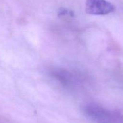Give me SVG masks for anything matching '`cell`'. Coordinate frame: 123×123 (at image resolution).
Returning <instances> with one entry per match:
<instances>
[{
  "instance_id": "1",
  "label": "cell",
  "mask_w": 123,
  "mask_h": 123,
  "mask_svg": "<svg viewBox=\"0 0 123 123\" xmlns=\"http://www.w3.org/2000/svg\"><path fill=\"white\" fill-rule=\"evenodd\" d=\"M115 6L106 0H86L85 10L88 14L105 15L115 10Z\"/></svg>"
}]
</instances>
